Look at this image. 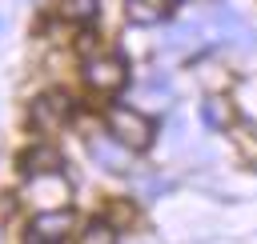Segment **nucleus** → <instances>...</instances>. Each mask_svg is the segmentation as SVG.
Instances as JSON below:
<instances>
[{"label":"nucleus","instance_id":"obj_1","mask_svg":"<svg viewBox=\"0 0 257 244\" xmlns=\"http://www.w3.org/2000/svg\"><path fill=\"white\" fill-rule=\"evenodd\" d=\"M104 128H108V136H112L116 144H124L128 152H145V148L153 144V136H157L153 120H149L145 112L128 108V104H112V108L104 112Z\"/></svg>","mask_w":257,"mask_h":244},{"label":"nucleus","instance_id":"obj_2","mask_svg":"<svg viewBox=\"0 0 257 244\" xmlns=\"http://www.w3.org/2000/svg\"><path fill=\"white\" fill-rule=\"evenodd\" d=\"M68 176L64 172H44V176H28V188L20 192V200L36 212H48V208H68Z\"/></svg>","mask_w":257,"mask_h":244},{"label":"nucleus","instance_id":"obj_3","mask_svg":"<svg viewBox=\"0 0 257 244\" xmlns=\"http://www.w3.org/2000/svg\"><path fill=\"white\" fill-rule=\"evenodd\" d=\"M84 84L92 92H120L128 84V64L112 52H96V56H84Z\"/></svg>","mask_w":257,"mask_h":244},{"label":"nucleus","instance_id":"obj_4","mask_svg":"<svg viewBox=\"0 0 257 244\" xmlns=\"http://www.w3.org/2000/svg\"><path fill=\"white\" fill-rule=\"evenodd\" d=\"M68 116H72V96L68 92H44L28 108V124L36 132H56V128H64Z\"/></svg>","mask_w":257,"mask_h":244},{"label":"nucleus","instance_id":"obj_5","mask_svg":"<svg viewBox=\"0 0 257 244\" xmlns=\"http://www.w3.org/2000/svg\"><path fill=\"white\" fill-rule=\"evenodd\" d=\"M60 168H64V156L48 140H36V144H28L20 152V172L24 176H44V172H60Z\"/></svg>","mask_w":257,"mask_h":244},{"label":"nucleus","instance_id":"obj_6","mask_svg":"<svg viewBox=\"0 0 257 244\" xmlns=\"http://www.w3.org/2000/svg\"><path fill=\"white\" fill-rule=\"evenodd\" d=\"M72 212L68 208H48V212H36L32 216V228H28V236H40V240H68V232H72Z\"/></svg>","mask_w":257,"mask_h":244},{"label":"nucleus","instance_id":"obj_7","mask_svg":"<svg viewBox=\"0 0 257 244\" xmlns=\"http://www.w3.org/2000/svg\"><path fill=\"white\" fill-rule=\"evenodd\" d=\"M92 156H96L104 168H112V172H124V168H128V148L116 144V140H92Z\"/></svg>","mask_w":257,"mask_h":244},{"label":"nucleus","instance_id":"obj_8","mask_svg":"<svg viewBox=\"0 0 257 244\" xmlns=\"http://www.w3.org/2000/svg\"><path fill=\"white\" fill-rule=\"evenodd\" d=\"M60 16L64 20H76V24H88L100 16V0H64L60 4Z\"/></svg>","mask_w":257,"mask_h":244},{"label":"nucleus","instance_id":"obj_9","mask_svg":"<svg viewBox=\"0 0 257 244\" xmlns=\"http://www.w3.org/2000/svg\"><path fill=\"white\" fill-rule=\"evenodd\" d=\"M124 12H128L133 24H153V20H161V4H153V0H124Z\"/></svg>","mask_w":257,"mask_h":244},{"label":"nucleus","instance_id":"obj_10","mask_svg":"<svg viewBox=\"0 0 257 244\" xmlns=\"http://www.w3.org/2000/svg\"><path fill=\"white\" fill-rule=\"evenodd\" d=\"M80 244H116V228L108 220H92V224H84Z\"/></svg>","mask_w":257,"mask_h":244},{"label":"nucleus","instance_id":"obj_11","mask_svg":"<svg viewBox=\"0 0 257 244\" xmlns=\"http://www.w3.org/2000/svg\"><path fill=\"white\" fill-rule=\"evenodd\" d=\"M201 120H205V128H225V108H221L217 96H205L201 100Z\"/></svg>","mask_w":257,"mask_h":244},{"label":"nucleus","instance_id":"obj_12","mask_svg":"<svg viewBox=\"0 0 257 244\" xmlns=\"http://www.w3.org/2000/svg\"><path fill=\"white\" fill-rule=\"evenodd\" d=\"M24 244H56V240H40V236H28Z\"/></svg>","mask_w":257,"mask_h":244},{"label":"nucleus","instance_id":"obj_13","mask_svg":"<svg viewBox=\"0 0 257 244\" xmlns=\"http://www.w3.org/2000/svg\"><path fill=\"white\" fill-rule=\"evenodd\" d=\"M177 4H185V0H177Z\"/></svg>","mask_w":257,"mask_h":244}]
</instances>
